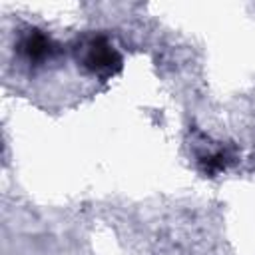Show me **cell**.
Here are the masks:
<instances>
[{"mask_svg":"<svg viewBox=\"0 0 255 255\" xmlns=\"http://www.w3.org/2000/svg\"><path fill=\"white\" fill-rule=\"evenodd\" d=\"M199 163H201V169L203 173L207 175H217L221 173L227 163H229V155L225 149H213V151H207L205 155L199 157Z\"/></svg>","mask_w":255,"mask_h":255,"instance_id":"3","label":"cell"},{"mask_svg":"<svg viewBox=\"0 0 255 255\" xmlns=\"http://www.w3.org/2000/svg\"><path fill=\"white\" fill-rule=\"evenodd\" d=\"M18 52L22 54V58L28 64H44L48 60H52L58 52V46L52 42L50 36H46L42 30L30 28L22 34L20 42H18Z\"/></svg>","mask_w":255,"mask_h":255,"instance_id":"2","label":"cell"},{"mask_svg":"<svg viewBox=\"0 0 255 255\" xmlns=\"http://www.w3.org/2000/svg\"><path fill=\"white\" fill-rule=\"evenodd\" d=\"M78 62L94 76L108 80L122 70V56L106 36H88L76 48Z\"/></svg>","mask_w":255,"mask_h":255,"instance_id":"1","label":"cell"}]
</instances>
